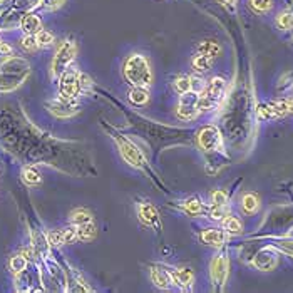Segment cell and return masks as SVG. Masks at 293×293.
<instances>
[{
  "label": "cell",
  "mask_w": 293,
  "mask_h": 293,
  "mask_svg": "<svg viewBox=\"0 0 293 293\" xmlns=\"http://www.w3.org/2000/svg\"><path fill=\"white\" fill-rule=\"evenodd\" d=\"M22 180H24L27 185H39V183H40V173L36 168H25L24 173H22Z\"/></svg>",
  "instance_id": "obj_24"
},
{
  "label": "cell",
  "mask_w": 293,
  "mask_h": 293,
  "mask_svg": "<svg viewBox=\"0 0 293 293\" xmlns=\"http://www.w3.org/2000/svg\"><path fill=\"white\" fill-rule=\"evenodd\" d=\"M49 241L52 245H61L64 243V237H62V229H54L49 233Z\"/></svg>",
  "instance_id": "obj_36"
},
{
  "label": "cell",
  "mask_w": 293,
  "mask_h": 293,
  "mask_svg": "<svg viewBox=\"0 0 293 293\" xmlns=\"http://www.w3.org/2000/svg\"><path fill=\"white\" fill-rule=\"evenodd\" d=\"M44 4L47 5V7H57V5H61L62 4V0H44Z\"/></svg>",
  "instance_id": "obj_40"
},
{
  "label": "cell",
  "mask_w": 293,
  "mask_h": 293,
  "mask_svg": "<svg viewBox=\"0 0 293 293\" xmlns=\"http://www.w3.org/2000/svg\"><path fill=\"white\" fill-rule=\"evenodd\" d=\"M173 281L176 285H180V286H191L193 283V272L189 268H178L173 272Z\"/></svg>",
  "instance_id": "obj_16"
},
{
  "label": "cell",
  "mask_w": 293,
  "mask_h": 293,
  "mask_svg": "<svg viewBox=\"0 0 293 293\" xmlns=\"http://www.w3.org/2000/svg\"><path fill=\"white\" fill-rule=\"evenodd\" d=\"M228 258L225 255L216 256L213 261H211V278L216 285H223L228 277Z\"/></svg>",
  "instance_id": "obj_10"
},
{
  "label": "cell",
  "mask_w": 293,
  "mask_h": 293,
  "mask_svg": "<svg viewBox=\"0 0 293 293\" xmlns=\"http://www.w3.org/2000/svg\"><path fill=\"white\" fill-rule=\"evenodd\" d=\"M36 39H37V44L42 45V47H47V45H52L54 42V34L49 32V31H40L36 34Z\"/></svg>",
  "instance_id": "obj_27"
},
{
  "label": "cell",
  "mask_w": 293,
  "mask_h": 293,
  "mask_svg": "<svg viewBox=\"0 0 293 293\" xmlns=\"http://www.w3.org/2000/svg\"><path fill=\"white\" fill-rule=\"evenodd\" d=\"M253 263L258 270H261V272H272V270L277 267L278 258L272 248H263L255 255Z\"/></svg>",
  "instance_id": "obj_9"
},
{
  "label": "cell",
  "mask_w": 293,
  "mask_h": 293,
  "mask_svg": "<svg viewBox=\"0 0 293 293\" xmlns=\"http://www.w3.org/2000/svg\"><path fill=\"white\" fill-rule=\"evenodd\" d=\"M185 210L191 215H199L201 210H203V204H201V201L198 198H191L185 203Z\"/></svg>",
  "instance_id": "obj_29"
},
{
  "label": "cell",
  "mask_w": 293,
  "mask_h": 293,
  "mask_svg": "<svg viewBox=\"0 0 293 293\" xmlns=\"http://www.w3.org/2000/svg\"><path fill=\"white\" fill-rule=\"evenodd\" d=\"M118 144L123 158L128 161L131 166H134V168H144L146 158L134 142H131L129 139H124V137H118Z\"/></svg>",
  "instance_id": "obj_5"
},
{
  "label": "cell",
  "mask_w": 293,
  "mask_h": 293,
  "mask_svg": "<svg viewBox=\"0 0 293 293\" xmlns=\"http://www.w3.org/2000/svg\"><path fill=\"white\" fill-rule=\"evenodd\" d=\"M198 141L199 146L206 149V151H215V149L221 146V134L215 126H206V128L199 131Z\"/></svg>",
  "instance_id": "obj_8"
},
{
  "label": "cell",
  "mask_w": 293,
  "mask_h": 293,
  "mask_svg": "<svg viewBox=\"0 0 293 293\" xmlns=\"http://www.w3.org/2000/svg\"><path fill=\"white\" fill-rule=\"evenodd\" d=\"M27 267V260H25V256H22V255H17L14 256L12 260H10V268H12V272L14 273H22L25 270Z\"/></svg>",
  "instance_id": "obj_28"
},
{
  "label": "cell",
  "mask_w": 293,
  "mask_h": 293,
  "mask_svg": "<svg viewBox=\"0 0 293 293\" xmlns=\"http://www.w3.org/2000/svg\"><path fill=\"white\" fill-rule=\"evenodd\" d=\"M225 87H226V82L221 77L211 79V82L199 93L201 94L198 97L199 111H210V109H213L218 102L221 101L223 94H225Z\"/></svg>",
  "instance_id": "obj_3"
},
{
  "label": "cell",
  "mask_w": 293,
  "mask_h": 293,
  "mask_svg": "<svg viewBox=\"0 0 293 293\" xmlns=\"http://www.w3.org/2000/svg\"><path fill=\"white\" fill-rule=\"evenodd\" d=\"M225 228L228 229V233L238 235V233H241V229H243V225H241V221L238 218L228 216V218H225Z\"/></svg>",
  "instance_id": "obj_26"
},
{
  "label": "cell",
  "mask_w": 293,
  "mask_h": 293,
  "mask_svg": "<svg viewBox=\"0 0 293 293\" xmlns=\"http://www.w3.org/2000/svg\"><path fill=\"white\" fill-rule=\"evenodd\" d=\"M71 220L72 223L76 226L79 225H84V223H89V221H93V215L89 213L87 210H82V208H79L76 211H72V215H71Z\"/></svg>",
  "instance_id": "obj_21"
},
{
  "label": "cell",
  "mask_w": 293,
  "mask_h": 293,
  "mask_svg": "<svg viewBox=\"0 0 293 293\" xmlns=\"http://www.w3.org/2000/svg\"><path fill=\"white\" fill-rule=\"evenodd\" d=\"M151 280H153L154 285L159 286V288H163V290L169 288V286L173 285V277L161 268H151Z\"/></svg>",
  "instance_id": "obj_13"
},
{
  "label": "cell",
  "mask_w": 293,
  "mask_h": 293,
  "mask_svg": "<svg viewBox=\"0 0 293 293\" xmlns=\"http://www.w3.org/2000/svg\"><path fill=\"white\" fill-rule=\"evenodd\" d=\"M198 97L199 94L194 93V91H189V93L181 94V101L176 107V114L180 119L185 121H191L198 116L199 109H198Z\"/></svg>",
  "instance_id": "obj_6"
},
{
  "label": "cell",
  "mask_w": 293,
  "mask_h": 293,
  "mask_svg": "<svg viewBox=\"0 0 293 293\" xmlns=\"http://www.w3.org/2000/svg\"><path fill=\"white\" fill-rule=\"evenodd\" d=\"M210 216L213 218V220H223V218L226 216V206L213 204V208H211V211H210Z\"/></svg>",
  "instance_id": "obj_33"
},
{
  "label": "cell",
  "mask_w": 293,
  "mask_h": 293,
  "mask_svg": "<svg viewBox=\"0 0 293 293\" xmlns=\"http://www.w3.org/2000/svg\"><path fill=\"white\" fill-rule=\"evenodd\" d=\"M201 241L210 246H221L225 243V233L220 229H204L201 233Z\"/></svg>",
  "instance_id": "obj_14"
},
{
  "label": "cell",
  "mask_w": 293,
  "mask_h": 293,
  "mask_svg": "<svg viewBox=\"0 0 293 293\" xmlns=\"http://www.w3.org/2000/svg\"><path fill=\"white\" fill-rule=\"evenodd\" d=\"M241 204H243V210L246 211V213H255V211L258 210V206H260V203H258V198L251 193L245 194Z\"/></svg>",
  "instance_id": "obj_22"
},
{
  "label": "cell",
  "mask_w": 293,
  "mask_h": 293,
  "mask_svg": "<svg viewBox=\"0 0 293 293\" xmlns=\"http://www.w3.org/2000/svg\"><path fill=\"white\" fill-rule=\"evenodd\" d=\"M270 106H272L275 116H283V114L288 112V104H286V101H278V102H273V104H270Z\"/></svg>",
  "instance_id": "obj_32"
},
{
  "label": "cell",
  "mask_w": 293,
  "mask_h": 293,
  "mask_svg": "<svg viewBox=\"0 0 293 293\" xmlns=\"http://www.w3.org/2000/svg\"><path fill=\"white\" fill-rule=\"evenodd\" d=\"M76 229H77V238L79 240L89 241V240H93L96 237V225L93 221L84 223V225H79Z\"/></svg>",
  "instance_id": "obj_20"
},
{
  "label": "cell",
  "mask_w": 293,
  "mask_h": 293,
  "mask_svg": "<svg viewBox=\"0 0 293 293\" xmlns=\"http://www.w3.org/2000/svg\"><path fill=\"white\" fill-rule=\"evenodd\" d=\"M124 77L129 84L148 87L153 82V71L148 59L142 54H131L123 67Z\"/></svg>",
  "instance_id": "obj_2"
},
{
  "label": "cell",
  "mask_w": 293,
  "mask_h": 293,
  "mask_svg": "<svg viewBox=\"0 0 293 293\" xmlns=\"http://www.w3.org/2000/svg\"><path fill=\"white\" fill-rule=\"evenodd\" d=\"M62 237H64V243H74L77 238V229L76 228H66L62 229Z\"/></svg>",
  "instance_id": "obj_34"
},
{
  "label": "cell",
  "mask_w": 293,
  "mask_h": 293,
  "mask_svg": "<svg viewBox=\"0 0 293 293\" xmlns=\"http://www.w3.org/2000/svg\"><path fill=\"white\" fill-rule=\"evenodd\" d=\"M286 104H288V112H293V97L286 101Z\"/></svg>",
  "instance_id": "obj_42"
},
{
  "label": "cell",
  "mask_w": 293,
  "mask_h": 293,
  "mask_svg": "<svg viewBox=\"0 0 293 293\" xmlns=\"http://www.w3.org/2000/svg\"><path fill=\"white\" fill-rule=\"evenodd\" d=\"M149 99V93L148 87H139V85H134V89L129 93V101L136 106H142L146 104Z\"/></svg>",
  "instance_id": "obj_18"
},
{
  "label": "cell",
  "mask_w": 293,
  "mask_h": 293,
  "mask_svg": "<svg viewBox=\"0 0 293 293\" xmlns=\"http://www.w3.org/2000/svg\"><path fill=\"white\" fill-rule=\"evenodd\" d=\"M0 54H2V55H10V54H12V49H10V45L0 42Z\"/></svg>",
  "instance_id": "obj_39"
},
{
  "label": "cell",
  "mask_w": 293,
  "mask_h": 293,
  "mask_svg": "<svg viewBox=\"0 0 293 293\" xmlns=\"http://www.w3.org/2000/svg\"><path fill=\"white\" fill-rule=\"evenodd\" d=\"M211 62H213V59H211L210 55H204V54H199L198 55H194V59H193V69L196 72H206V71H210V67H211Z\"/></svg>",
  "instance_id": "obj_19"
},
{
  "label": "cell",
  "mask_w": 293,
  "mask_h": 293,
  "mask_svg": "<svg viewBox=\"0 0 293 293\" xmlns=\"http://www.w3.org/2000/svg\"><path fill=\"white\" fill-rule=\"evenodd\" d=\"M80 85H79V74L72 71H66L61 76V99L74 101L79 94Z\"/></svg>",
  "instance_id": "obj_7"
},
{
  "label": "cell",
  "mask_w": 293,
  "mask_h": 293,
  "mask_svg": "<svg viewBox=\"0 0 293 293\" xmlns=\"http://www.w3.org/2000/svg\"><path fill=\"white\" fill-rule=\"evenodd\" d=\"M76 54H77V45L74 44L72 40H64V42L59 45L52 61V74L55 77L62 76V74L67 71V67L71 66Z\"/></svg>",
  "instance_id": "obj_4"
},
{
  "label": "cell",
  "mask_w": 293,
  "mask_h": 293,
  "mask_svg": "<svg viewBox=\"0 0 293 293\" xmlns=\"http://www.w3.org/2000/svg\"><path fill=\"white\" fill-rule=\"evenodd\" d=\"M193 87V82H191V77H186V76H183V77H178L174 80V89L178 91L180 94H185V93H189Z\"/></svg>",
  "instance_id": "obj_25"
},
{
  "label": "cell",
  "mask_w": 293,
  "mask_h": 293,
  "mask_svg": "<svg viewBox=\"0 0 293 293\" xmlns=\"http://www.w3.org/2000/svg\"><path fill=\"white\" fill-rule=\"evenodd\" d=\"M218 2H220L225 9H229V10H233L235 5H237V0H218Z\"/></svg>",
  "instance_id": "obj_38"
},
{
  "label": "cell",
  "mask_w": 293,
  "mask_h": 293,
  "mask_svg": "<svg viewBox=\"0 0 293 293\" xmlns=\"http://www.w3.org/2000/svg\"><path fill=\"white\" fill-rule=\"evenodd\" d=\"M139 220L149 226H156L159 225V213L158 210L154 208L153 204H141L139 206Z\"/></svg>",
  "instance_id": "obj_12"
},
{
  "label": "cell",
  "mask_w": 293,
  "mask_h": 293,
  "mask_svg": "<svg viewBox=\"0 0 293 293\" xmlns=\"http://www.w3.org/2000/svg\"><path fill=\"white\" fill-rule=\"evenodd\" d=\"M228 203V196L225 191H221V189H218V191L213 193V204H218V206H226Z\"/></svg>",
  "instance_id": "obj_35"
},
{
  "label": "cell",
  "mask_w": 293,
  "mask_h": 293,
  "mask_svg": "<svg viewBox=\"0 0 293 293\" xmlns=\"http://www.w3.org/2000/svg\"><path fill=\"white\" fill-rule=\"evenodd\" d=\"M40 28H42V20H40L37 15L27 14L24 19H22V31H24L25 34H32V36H36Z\"/></svg>",
  "instance_id": "obj_15"
},
{
  "label": "cell",
  "mask_w": 293,
  "mask_h": 293,
  "mask_svg": "<svg viewBox=\"0 0 293 293\" xmlns=\"http://www.w3.org/2000/svg\"><path fill=\"white\" fill-rule=\"evenodd\" d=\"M22 47H24L25 50H36L39 47V44H37V39L36 36H32V34H27V36L22 39Z\"/></svg>",
  "instance_id": "obj_31"
},
{
  "label": "cell",
  "mask_w": 293,
  "mask_h": 293,
  "mask_svg": "<svg viewBox=\"0 0 293 293\" xmlns=\"http://www.w3.org/2000/svg\"><path fill=\"white\" fill-rule=\"evenodd\" d=\"M31 72V66L24 59L10 57L0 66V93H9L24 82Z\"/></svg>",
  "instance_id": "obj_1"
},
{
  "label": "cell",
  "mask_w": 293,
  "mask_h": 293,
  "mask_svg": "<svg viewBox=\"0 0 293 293\" xmlns=\"http://www.w3.org/2000/svg\"><path fill=\"white\" fill-rule=\"evenodd\" d=\"M277 25L281 31H290V28H293V12H281L277 17Z\"/></svg>",
  "instance_id": "obj_23"
},
{
  "label": "cell",
  "mask_w": 293,
  "mask_h": 293,
  "mask_svg": "<svg viewBox=\"0 0 293 293\" xmlns=\"http://www.w3.org/2000/svg\"><path fill=\"white\" fill-rule=\"evenodd\" d=\"M198 52L210 55L211 59H215V57L221 54V45L218 44L216 40H203V42L198 45Z\"/></svg>",
  "instance_id": "obj_17"
},
{
  "label": "cell",
  "mask_w": 293,
  "mask_h": 293,
  "mask_svg": "<svg viewBox=\"0 0 293 293\" xmlns=\"http://www.w3.org/2000/svg\"><path fill=\"white\" fill-rule=\"evenodd\" d=\"M250 5L256 12H268L272 9V0H250Z\"/></svg>",
  "instance_id": "obj_30"
},
{
  "label": "cell",
  "mask_w": 293,
  "mask_h": 293,
  "mask_svg": "<svg viewBox=\"0 0 293 293\" xmlns=\"http://www.w3.org/2000/svg\"><path fill=\"white\" fill-rule=\"evenodd\" d=\"M258 116H260L261 119H270V118H275L272 106H260V107H258Z\"/></svg>",
  "instance_id": "obj_37"
},
{
  "label": "cell",
  "mask_w": 293,
  "mask_h": 293,
  "mask_svg": "<svg viewBox=\"0 0 293 293\" xmlns=\"http://www.w3.org/2000/svg\"><path fill=\"white\" fill-rule=\"evenodd\" d=\"M50 111H52L55 116L59 118H69V116H74L77 111L74 107L72 101H66V99H59V101H54L49 104Z\"/></svg>",
  "instance_id": "obj_11"
},
{
  "label": "cell",
  "mask_w": 293,
  "mask_h": 293,
  "mask_svg": "<svg viewBox=\"0 0 293 293\" xmlns=\"http://www.w3.org/2000/svg\"><path fill=\"white\" fill-rule=\"evenodd\" d=\"M281 246H283L286 251H290V253L293 255V241H283V243H281Z\"/></svg>",
  "instance_id": "obj_41"
}]
</instances>
